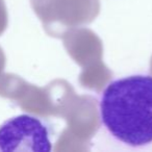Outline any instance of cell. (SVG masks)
<instances>
[{
    "label": "cell",
    "mask_w": 152,
    "mask_h": 152,
    "mask_svg": "<svg viewBox=\"0 0 152 152\" xmlns=\"http://www.w3.org/2000/svg\"><path fill=\"white\" fill-rule=\"evenodd\" d=\"M108 132L130 147L152 143V76L130 75L108 83L100 100Z\"/></svg>",
    "instance_id": "1"
},
{
    "label": "cell",
    "mask_w": 152,
    "mask_h": 152,
    "mask_svg": "<svg viewBox=\"0 0 152 152\" xmlns=\"http://www.w3.org/2000/svg\"><path fill=\"white\" fill-rule=\"evenodd\" d=\"M50 132L41 119L19 115L0 125V152H50Z\"/></svg>",
    "instance_id": "2"
}]
</instances>
